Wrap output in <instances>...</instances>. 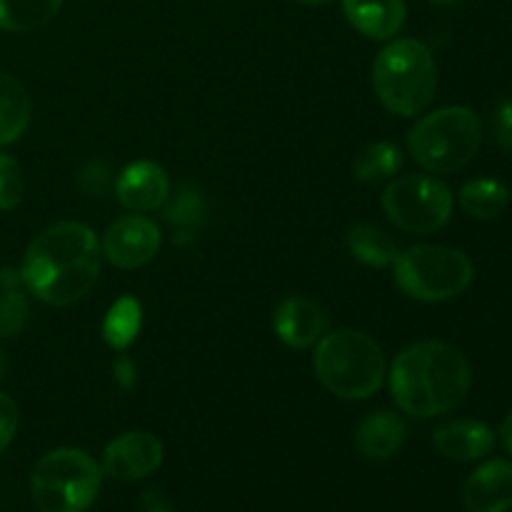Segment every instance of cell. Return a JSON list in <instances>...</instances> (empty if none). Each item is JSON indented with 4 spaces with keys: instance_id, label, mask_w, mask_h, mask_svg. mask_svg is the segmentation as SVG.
I'll list each match as a JSON object with an SVG mask.
<instances>
[{
    "instance_id": "1",
    "label": "cell",
    "mask_w": 512,
    "mask_h": 512,
    "mask_svg": "<svg viewBox=\"0 0 512 512\" xmlns=\"http://www.w3.org/2000/svg\"><path fill=\"white\" fill-rule=\"evenodd\" d=\"M100 250L93 230L75 220L45 228L28 245L20 265L25 290L43 303L68 308L93 290L100 275Z\"/></svg>"
},
{
    "instance_id": "2",
    "label": "cell",
    "mask_w": 512,
    "mask_h": 512,
    "mask_svg": "<svg viewBox=\"0 0 512 512\" xmlns=\"http://www.w3.org/2000/svg\"><path fill=\"white\" fill-rule=\"evenodd\" d=\"M390 395L403 413L435 418L458 408L470 393L473 370L455 345L425 340L405 348L390 365Z\"/></svg>"
},
{
    "instance_id": "3",
    "label": "cell",
    "mask_w": 512,
    "mask_h": 512,
    "mask_svg": "<svg viewBox=\"0 0 512 512\" xmlns=\"http://www.w3.org/2000/svg\"><path fill=\"white\" fill-rule=\"evenodd\" d=\"M373 88L393 115L413 118L423 113L438 90V65L428 45L415 38L385 45L373 63Z\"/></svg>"
},
{
    "instance_id": "4",
    "label": "cell",
    "mask_w": 512,
    "mask_h": 512,
    "mask_svg": "<svg viewBox=\"0 0 512 512\" xmlns=\"http://www.w3.org/2000/svg\"><path fill=\"white\" fill-rule=\"evenodd\" d=\"M315 375L328 393L343 400H365L385 380V355L360 330H335L315 343Z\"/></svg>"
},
{
    "instance_id": "5",
    "label": "cell",
    "mask_w": 512,
    "mask_h": 512,
    "mask_svg": "<svg viewBox=\"0 0 512 512\" xmlns=\"http://www.w3.org/2000/svg\"><path fill=\"white\" fill-rule=\"evenodd\" d=\"M483 143V120L475 110L448 105L425 115L408 135V150L428 173L463 170Z\"/></svg>"
},
{
    "instance_id": "6",
    "label": "cell",
    "mask_w": 512,
    "mask_h": 512,
    "mask_svg": "<svg viewBox=\"0 0 512 512\" xmlns=\"http://www.w3.org/2000/svg\"><path fill=\"white\" fill-rule=\"evenodd\" d=\"M103 485V468L85 450L60 448L38 460L30 478L38 512H85Z\"/></svg>"
},
{
    "instance_id": "7",
    "label": "cell",
    "mask_w": 512,
    "mask_h": 512,
    "mask_svg": "<svg viewBox=\"0 0 512 512\" xmlns=\"http://www.w3.org/2000/svg\"><path fill=\"white\" fill-rule=\"evenodd\" d=\"M395 285L408 298L443 303L463 295L475 278V268L463 250L448 245H415L398 253L393 263Z\"/></svg>"
},
{
    "instance_id": "8",
    "label": "cell",
    "mask_w": 512,
    "mask_h": 512,
    "mask_svg": "<svg viewBox=\"0 0 512 512\" xmlns=\"http://www.w3.org/2000/svg\"><path fill=\"white\" fill-rule=\"evenodd\" d=\"M383 210L395 228L410 235H430L448 225L453 215V193L433 175H403L390 180L385 188Z\"/></svg>"
},
{
    "instance_id": "9",
    "label": "cell",
    "mask_w": 512,
    "mask_h": 512,
    "mask_svg": "<svg viewBox=\"0 0 512 512\" xmlns=\"http://www.w3.org/2000/svg\"><path fill=\"white\" fill-rule=\"evenodd\" d=\"M100 250H103V258L115 268H143L158 255L160 228L143 215H125L105 230Z\"/></svg>"
},
{
    "instance_id": "10",
    "label": "cell",
    "mask_w": 512,
    "mask_h": 512,
    "mask_svg": "<svg viewBox=\"0 0 512 512\" xmlns=\"http://www.w3.org/2000/svg\"><path fill=\"white\" fill-rule=\"evenodd\" d=\"M163 463V445L145 430H133L110 440L103 453V473L120 483H133L153 475Z\"/></svg>"
},
{
    "instance_id": "11",
    "label": "cell",
    "mask_w": 512,
    "mask_h": 512,
    "mask_svg": "<svg viewBox=\"0 0 512 512\" xmlns=\"http://www.w3.org/2000/svg\"><path fill=\"white\" fill-rule=\"evenodd\" d=\"M115 195L133 213H153L170 198V178L153 160L130 163L115 180Z\"/></svg>"
},
{
    "instance_id": "12",
    "label": "cell",
    "mask_w": 512,
    "mask_h": 512,
    "mask_svg": "<svg viewBox=\"0 0 512 512\" xmlns=\"http://www.w3.org/2000/svg\"><path fill=\"white\" fill-rule=\"evenodd\" d=\"M273 328L288 348L308 350L328 330V315L313 300L303 298V295H290L275 310Z\"/></svg>"
},
{
    "instance_id": "13",
    "label": "cell",
    "mask_w": 512,
    "mask_h": 512,
    "mask_svg": "<svg viewBox=\"0 0 512 512\" xmlns=\"http://www.w3.org/2000/svg\"><path fill=\"white\" fill-rule=\"evenodd\" d=\"M463 503L470 512L512 510V463L495 458L480 465L463 488Z\"/></svg>"
},
{
    "instance_id": "14",
    "label": "cell",
    "mask_w": 512,
    "mask_h": 512,
    "mask_svg": "<svg viewBox=\"0 0 512 512\" xmlns=\"http://www.w3.org/2000/svg\"><path fill=\"white\" fill-rule=\"evenodd\" d=\"M433 445L443 458L458 463H473L485 458L495 448V433L480 420H450L433 433Z\"/></svg>"
},
{
    "instance_id": "15",
    "label": "cell",
    "mask_w": 512,
    "mask_h": 512,
    "mask_svg": "<svg viewBox=\"0 0 512 512\" xmlns=\"http://www.w3.org/2000/svg\"><path fill=\"white\" fill-rule=\"evenodd\" d=\"M343 13L360 35L370 40H390L408 18L405 0H343Z\"/></svg>"
},
{
    "instance_id": "16",
    "label": "cell",
    "mask_w": 512,
    "mask_h": 512,
    "mask_svg": "<svg viewBox=\"0 0 512 512\" xmlns=\"http://www.w3.org/2000/svg\"><path fill=\"white\" fill-rule=\"evenodd\" d=\"M405 433L408 428L400 415L380 410L360 423L358 433H355V448L368 460H388L403 448Z\"/></svg>"
},
{
    "instance_id": "17",
    "label": "cell",
    "mask_w": 512,
    "mask_h": 512,
    "mask_svg": "<svg viewBox=\"0 0 512 512\" xmlns=\"http://www.w3.org/2000/svg\"><path fill=\"white\" fill-rule=\"evenodd\" d=\"M33 105L30 95L13 75L0 73V145H10L28 130Z\"/></svg>"
},
{
    "instance_id": "18",
    "label": "cell",
    "mask_w": 512,
    "mask_h": 512,
    "mask_svg": "<svg viewBox=\"0 0 512 512\" xmlns=\"http://www.w3.org/2000/svg\"><path fill=\"white\" fill-rule=\"evenodd\" d=\"M348 250L355 260L373 268H388L400 253L388 230L373 223H358L348 230Z\"/></svg>"
},
{
    "instance_id": "19",
    "label": "cell",
    "mask_w": 512,
    "mask_h": 512,
    "mask_svg": "<svg viewBox=\"0 0 512 512\" xmlns=\"http://www.w3.org/2000/svg\"><path fill=\"white\" fill-rule=\"evenodd\" d=\"M63 8V0H0V30L33 33L48 25Z\"/></svg>"
},
{
    "instance_id": "20",
    "label": "cell",
    "mask_w": 512,
    "mask_h": 512,
    "mask_svg": "<svg viewBox=\"0 0 512 512\" xmlns=\"http://www.w3.org/2000/svg\"><path fill=\"white\" fill-rule=\"evenodd\" d=\"M20 270H0V338H15L28 323L30 305Z\"/></svg>"
},
{
    "instance_id": "21",
    "label": "cell",
    "mask_w": 512,
    "mask_h": 512,
    "mask_svg": "<svg viewBox=\"0 0 512 512\" xmlns=\"http://www.w3.org/2000/svg\"><path fill=\"white\" fill-rule=\"evenodd\" d=\"M458 198L465 213L478 220H490L505 213L510 205V190L495 178H475L460 188Z\"/></svg>"
},
{
    "instance_id": "22",
    "label": "cell",
    "mask_w": 512,
    "mask_h": 512,
    "mask_svg": "<svg viewBox=\"0 0 512 512\" xmlns=\"http://www.w3.org/2000/svg\"><path fill=\"white\" fill-rule=\"evenodd\" d=\"M143 328V308L133 295H123L110 305L103 320V338L113 350H128Z\"/></svg>"
},
{
    "instance_id": "23",
    "label": "cell",
    "mask_w": 512,
    "mask_h": 512,
    "mask_svg": "<svg viewBox=\"0 0 512 512\" xmlns=\"http://www.w3.org/2000/svg\"><path fill=\"white\" fill-rule=\"evenodd\" d=\"M403 165V153L398 145L388 143V140H378L370 143L355 155L353 160V175L363 183H383V180L395 178V173Z\"/></svg>"
},
{
    "instance_id": "24",
    "label": "cell",
    "mask_w": 512,
    "mask_h": 512,
    "mask_svg": "<svg viewBox=\"0 0 512 512\" xmlns=\"http://www.w3.org/2000/svg\"><path fill=\"white\" fill-rule=\"evenodd\" d=\"M205 215V200L195 188H180L165 208V220L175 228H195Z\"/></svg>"
},
{
    "instance_id": "25",
    "label": "cell",
    "mask_w": 512,
    "mask_h": 512,
    "mask_svg": "<svg viewBox=\"0 0 512 512\" xmlns=\"http://www.w3.org/2000/svg\"><path fill=\"white\" fill-rule=\"evenodd\" d=\"M25 195V175L18 160L0 153V210L18 208Z\"/></svg>"
},
{
    "instance_id": "26",
    "label": "cell",
    "mask_w": 512,
    "mask_h": 512,
    "mask_svg": "<svg viewBox=\"0 0 512 512\" xmlns=\"http://www.w3.org/2000/svg\"><path fill=\"white\" fill-rule=\"evenodd\" d=\"M78 185L83 193L88 195H105L115 185L113 173H110L108 165L103 160H88L83 168L78 170Z\"/></svg>"
},
{
    "instance_id": "27",
    "label": "cell",
    "mask_w": 512,
    "mask_h": 512,
    "mask_svg": "<svg viewBox=\"0 0 512 512\" xmlns=\"http://www.w3.org/2000/svg\"><path fill=\"white\" fill-rule=\"evenodd\" d=\"M493 140L500 150L512 155V100H503L493 113Z\"/></svg>"
},
{
    "instance_id": "28",
    "label": "cell",
    "mask_w": 512,
    "mask_h": 512,
    "mask_svg": "<svg viewBox=\"0 0 512 512\" xmlns=\"http://www.w3.org/2000/svg\"><path fill=\"white\" fill-rule=\"evenodd\" d=\"M18 430V405L10 395L0 393V453L13 443Z\"/></svg>"
},
{
    "instance_id": "29",
    "label": "cell",
    "mask_w": 512,
    "mask_h": 512,
    "mask_svg": "<svg viewBox=\"0 0 512 512\" xmlns=\"http://www.w3.org/2000/svg\"><path fill=\"white\" fill-rule=\"evenodd\" d=\"M113 378L120 388H133L135 385V363L128 358V355H120L113 365Z\"/></svg>"
},
{
    "instance_id": "30",
    "label": "cell",
    "mask_w": 512,
    "mask_h": 512,
    "mask_svg": "<svg viewBox=\"0 0 512 512\" xmlns=\"http://www.w3.org/2000/svg\"><path fill=\"white\" fill-rule=\"evenodd\" d=\"M140 508H143V512H173L170 500L165 498L163 493H158V490H148V493L140 498Z\"/></svg>"
},
{
    "instance_id": "31",
    "label": "cell",
    "mask_w": 512,
    "mask_h": 512,
    "mask_svg": "<svg viewBox=\"0 0 512 512\" xmlns=\"http://www.w3.org/2000/svg\"><path fill=\"white\" fill-rule=\"evenodd\" d=\"M500 438H503L505 450L512 455V410L508 413V418L503 420V425H500Z\"/></svg>"
},
{
    "instance_id": "32",
    "label": "cell",
    "mask_w": 512,
    "mask_h": 512,
    "mask_svg": "<svg viewBox=\"0 0 512 512\" xmlns=\"http://www.w3.org/2000/svg\"><path fill=\"white\" fill-rule=\"evenodd\" d=\"M428 3L438 5V8H453V5H458L460 0H428Z\"/></svg>"
},
{
    "instance_id": "33",
    "label": "cell",
    "mask_w": 512,
    "mask_h": 512,
    "mask_svg": "<svg viewBox=\"0 0 512 512\" xmlns=\"http://www.w3.org/2000/svg\"><path fill=\"white\" fill-rule=\"evenodd\" d=\"M5 370H8V360H5V353H3V348H0V380L5 378Z\"/></svg>"
},
{
    "instance_id": "34",
    "label": "cell",
    "mask_w": 512,
    "mask_h": 512,
    "mask_svg": "<svg viewBox=\"0 0 512 512\" xmlns=\"http://www.w3.org/2000/svg\"><path fill=\"white\" fill-rule=\"evenodd\" d=\"M298 3H303V5H325V3H330V0H298Z\"/></svg>"
}]
</instances>
